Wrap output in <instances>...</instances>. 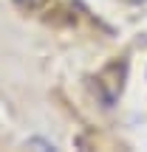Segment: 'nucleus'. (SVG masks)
<instances>
[{
  "label": "nucleus",
  "mask_w": 147,
  "mask_h": 152,
  "mask_svg": "<svg viewBox=\"0 0 147 152\" xmlns=\"http://www.w3.org/2000/svg\"><path fill=\"white\" fill-rule=\"evenodd\" d=\"M28 147H45V149H54V144H48V141H40V138H31V141H28Z\"/></svg>",
  "instance_id": "2"
},
{
  "label": "nucleus",
  "mask_w": 147,
  "mask_h": 152,
  "mask_svg": "<svg viewBox=\"0 0 147 152\" xmlns=\"http://www.w3.org/2000/svg\"><path fill=\"white\" fill-rule=\"evenodd\" d=\"M17 3H20V6H26V9H40L45 0H17Z\"/></svg>",
  "instance_id": "1"
}]
</instances>
